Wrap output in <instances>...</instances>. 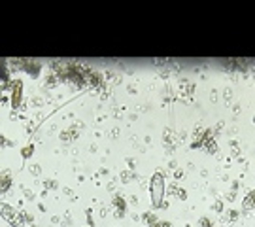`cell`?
<instances>
[{"instance_id": "cell-1", "label": "cell", "mask_w": 255, "mask_h": 227, "mask_svg": "<svg viewBox=\"0 0 255 227\" xmlns=\"http://www.w3.org/2000/svg\"><path fill=\"white\" fill-rule=\"evenodd\" d=\"M151 195H153V204L159 206L161 204V199H162V176L157 172L153 176V182H151Z\"/></svg>"}, {"instance_id": "cell-2", "label": "cell", "mask_w": 255, "mask_h": 227, "mask_svg": "<svg viewBox=\"0 0 255 227\" xmlns=\"http://www.w3.org/2000/svg\"><path fill=\"white\" fill-rule=\"evenodd\" d=\"M251 208H253V191H250V193H247L246 201H244V210L247 212V210H251Z\"/></svg>"}, {"instance_id": "cell-3", "label": "cell", "mask_w": 255, "mask_h": 227, "mask_svg": "<svg viewBox=\"0 0 255 227\" xmlns=\"http://www.w3.org/2000/svg\"><path fill=\"white\" fill-rule=\"evenodd\" d=\"M6 187H10V172L8 174L4 172V178H2V191H6Z\"/></svg>"}, {"instance_id": "cell-4", "label": "cell", "mask_w": 255, "mask_h": 227, "mask_svg": "<svg viewBox=\"0 0 255 227\" xmlns=\"http://www.w3.org/2000/svg\"><path fill=\"white\" fill-rule=\"evenodd\" d=\"M21 155H23V159H27V157H30L32 155V146H27L23 152H21Z\"/></svg>"}, {"instance_id": "cell-5", "label": "cell", "mask_w": 255, "mask_h": 227, "mask_svg": "<svg viewBox=\"0 0 255 227\" xmlns=\"http://www.w3.org/2000/svg\"><path fill=\"white\" fill-rule=\"evenodd\" d=\"M30 172H32L34 176H38V174H40V167H38V165H30Z\"/></svg>"}, {"instance_id": "cell-6", "label": "cell", "mask_w": 255, "mask_h": 227, "mask_svg": "<svg viewBox=\"0 0 255 227\" xmlns=\"http://www.w3.org/2000/svg\"><path fill=\"white\" fill-rule=\"evenodd\" d=\"M46 187H49V189L53 187V189H55V187H57V182H55V180H46Z\"/></svg>"}, {"instance_id": "cell-7", "label": "cell", "mask_w": 255, "mask_h": 227, "mask_svg": "<svg viewBox=\"0 0 255 227\" xmlns=\"http://www.w3.org/2000/svg\"><path fill=\"white\" fill-rule=\"evenodd\" d=\"M214 210H217V212H221V201H219V203H216V204H214Z\"/></svg>"}]
</instances>
